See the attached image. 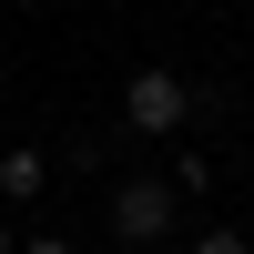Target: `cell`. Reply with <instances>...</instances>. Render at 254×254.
Here are the masks:
<instances>
[{"label":"cell","mask_w":254,"mask_h":254,"mask_svg":"<svg viewBox=\"0 0 254 254\" xmlns=\"http://www.w3.org/2000/svg\"><path fill=\"white\" fill-rule=\"evenodd\" d=\"M193 254H254V244L234 234V224H203V234H193Z\"/></svg>","instance_id":"obj_5"},{"label":"cell","mask_w":254,"mask_h":254,"mask_svg":"<svg viewBox=\"0 0 254 254\" xmlns=\"http://www.w3.org/2000/svg\"><path fill=\"white\" fill-rule=\"evenodd\" d=\"M20 254H71V244H61V234H31V244H20Z\"/></svg>","instance_id":"obj_6"},{"label":"cell","mask_w":254,"mask_h":254,"mask_svg":"<svg viewBox=\"0 0 254 254\" xmlns=\"http://www.w3.org/2000/svg\"><path fill=\"white\" fill-rule=\"evenodd\" d=\"M122 122H132V132H153V142H173L183 122H193V81L163 71V61H142V71L122 81Z\"/></svg>","instance_id":"obj_1"},{"label":"cell","mask_w":254,"mask_h":254,"mask_svg":"<svg viewBox=\"0 0 254 254\" xmlns=\"http://www.w3.org/2000/svg\"><path fill=\"white\" fill-rule=\"evenodd\" d=\"M173 193H214V163H203V153H173Z\"/></svg>","instance_id":"obj_4"},{"label":"cell","mask_w":254,"mask_h":254,"mask_svg":"<svg viewBox=\"0 0 254 254\" xmlns=\"http://www.w3.org/2000/svg\"><path fill=\"white\" fill-rule=\"evenodd\" d=\"M0 254H20V244H10V224H0Z\"/></svg>","instance_id":"obj_7"},{"label":"cell","mask_w":254,"mask_h":254,"mask_svg":"<svg viewBox=\"0 0 254 254\" xmlns=\"http://www.w3.org/2000/svg\"><path fill=\"white\" fill-rule=\"evenodd\" d=\"M41 183H51V153H41V142H10V153H0V193H10V203H31Z\"/></svg>","instance_id":"obj_3"},{"label":"cell","mask_w":254,"mask_h":254,"mask_svg":"<svg viewBox=\"0 0 254 254\" xmlns=\"http://www.w3.org/2000/svg\"><path fill=\"white\" fill-rule=\"evenodd\" d=\"M112 234L122 244H163V234H173V183H153V173H142V183H112Z\"/></svg>","instance_id":"obj_2"}]
</instances>
